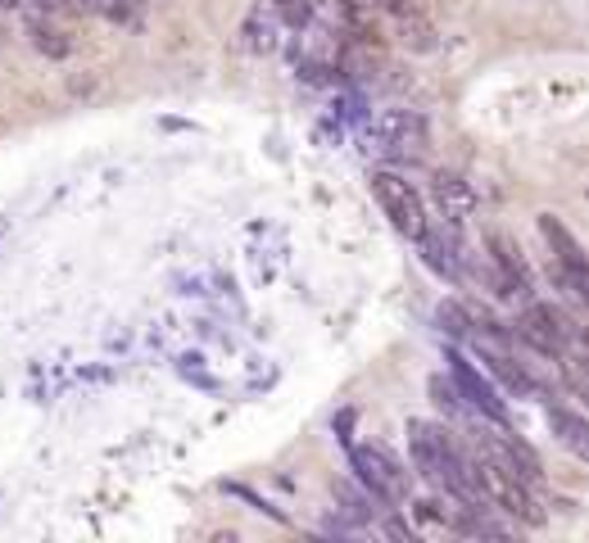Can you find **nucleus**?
Masks as SVG:
<instances>
[{
  "label": "nucleus",
  "mask_w": 589,
  "mask_h": 543,
  "mask_svg": "<svg viewBox=\"0 0 589 543\" xmlns=\"http://www.w3.org/2000/svg\"><path fill=\"white\" fill-rule=\"evenodd\" d=\"M350 471H354V481L363 485V494L372 503H385V507L409 503L413 481H409L404 462L390 448H381V444H350Z\"/></svg>",
  "instance_id": "f257e3e1"
},
{
  "label": "nucleus",
  "mask_w": 589,
  "mask_h": 543,
  "mask_svg": "<svg viewBox=\"0 0 589 543\" xmlns=\"http://www.w3.org/2000/svg\"><path fill=\"white\" fill-rule=\"evenodd\" d=\"M477 485H481V498L499 512H508L512 521L521 525H544V512H540V498H536V485L531 481H521V475H512L508 466L490 462V457H477Z\"/></svg>",
  "instance_id": "f03ea898"
},
{
  "label": "nucleus",
  "mask_w": 589,
  "mask_h": 543,
  "mask_svg": "<svg viewBox=\"0 0 589 543\" xmlns=\"http://www.w3.org/2000/svg\"><path fill=\"white\" fill-rule=\"evenodd\" d=\"M372 195H376V204H381V214L390 218V227H395L404 240L418 245V240L426 236V227H431L426 199H422V190H418L409 177L381 168V172H372Z\"/></svg>",
  "instance_id": "7ed1b4c3"
},
{
  "label": "nucleus",
  "mask_w": 589,
  "mask_h": 543,
  "mask_svg": "<svg viewBox=\"0 0 589 543\" xmlns=\"http://www.w3.org/2000/svg\"><path fill=\"white\" fill-rule=\"evenodd\" d=\"M540 236H544V245H549V277L576 299V304H585V286H589V258H585V245L567 231V223L562 218H553V214H540Z\"/></svg>",
  "instance_id": "20e7f679"
},
{
  "label": "nucleus",
  "mask_w": 589,
  "mask_h": 543,
  "mask_svg": "<svg viewBox=\"0 0 589 543\" xmlns=\"http://www.w3.org/2000/svg\"><path fill=\"white\" fill-rule=\"evenodd\" d=\"M531 349L549 354V358H567L571 339H576V326L571 317L558 308V304H540V299H527V308L517 313V326H512Z\"/></svg>",
  "instance_id": "39448f33"
},
{
  "label": "nucleus",
  "mask_w": 589,
  "mask_h": 543,
  "mask_svg": "<svg viewBox=\"0 0 589 543\" xmlns=\"http://www.w3.org/2000/svg\"><path fill=\"white\" fill-rule=\"evenodd\" d=\"M444 363H449V381H453V389L463 394V403L472 407V413L481 417V422H490V426H499V431H512V417H508V403L499 398V389H494V381L490 376H481L463 354L458 349H444Z\"/></svg>",
  "instance_id": "423d86ee"
},
{
  "label": "nucleus",
  "mask_w": 589,
  "mask_h": 543,
  "mask_svg": "<svg viewBox=\"0 0 589 543\" xmlns=\"http://www.w3.org/2000/svg\"><path fill=\"white\" fill-rule=\"evenodd\" d=\"M422 136H426V127L413 109H381L363 122L359 141H363L367 155H404V150L422 146Z\"/></svg>",
  "instance_id": "0eeeda50"
},
{
  "label": "nucleus",
  "mask_w": 589,
  "mask_h": 543,
  "mask_svg": "<svg viewBox=\"0 0 589 543\" xmlns=\"http://www.w3.org/2000/svg\"><path fill=\"white\" fill-rule=\"evenodd\" d=\"M490 282L499 286L503 299H521L527 304L536 295V277H531V267L527 258H521V249L508 240V236H490Z\"/></svg>",
  "instance_id": "6e6552de"
},
{
  "label": "nucleus",
  "mask_w": 589,
  "mask_h": 543,
  "mask_svg": "<svg viewBox=\"0 0 589 543\" xmlns=\"http://www.w3.org/2000/svg\"><path fill=\"white\" fill-rule=\"evenodd\" d=\"M431 199H435V209H440V218L449 227H463L477 214V204H481L477 186L463 172H435L431 177Z\"/></svg>",
  "instance_id": "1a4fd4ad"
},
{
  "label": "nucleus",
  "mask_w": 589,
  "mask_h": 543,
  "mask_svg": "<svg viewBox=\"0 0 589 543\" xmlns=\"http://www.w3.org/2000/svg\"><path fill=\"white\" fill-rule=\"evenodd\" d=\"M544 417H549V431H553V440H558L562 448H571L576 457L589 453V426L580 422V413H571V407H562V403H549Z\"/></svg>",
  "instance_id": "9d476101"
},
{
  "label": "nucleus",
  "mask_w": 589,
  "mask_h": 543,
  "mask_svg": "<svg viewBox=\"0 0 589 543\" xmlns=\"http://www.w3.org/2000/svg\"><path fill=\"white\" fill-rule=\"evenodd\" d=\"M223 494H232V498H240V503H245L249 512H264V516H273L277 525H286V512H282V507H273V503H268L264 494H254L249 485H223Z\"/></svg>",
  "instance_id": "9b49d317"
},
{
  "label": "nucleus",
  "mask_w": 589,
  "mask_h": 543,
  "mask_svg": "<svg viewBox=\"0 0 589 543\" xmlns=\"http://www.w3.org/2000/svg\"><path fill=\"white\" fill-rule=\"evenodd\" d=\"M273 10H277V19L286 23V28H308V19H313V0H273Z\"/></svg>",
  "instance_id": "f8f14e48"
},
{
  "label": "nucleus",
  "mask_w": 589,
  "mask_h": 543,
  "mask_svg": "<svg viewBox=\"0 0 589 543\" xmlns=\"http://www.w3.org/2000/svg\"><path fill=\"white\" fill-rule=\"evenodd\" d=\"M245 32H249V50H277V37H273V23L264 19V10H254L249 14V23H245Z\"/></svg>",
  "instance_id": "ddd939ff"
},
{
  "label": "nucleus",
  "mask_w": 589,
  "mask_h": 543,
  "mask_svg": "<svg viewBox=\"0 0 589 543\" xmlns=\"http://www.w3.org/2000/svg\"><path fill=\"white\" fill-rule=\"evenodd\" d=\"M440 326L449 335H472V313L463 304H440Z\"/></svg>",
  "instance_id": "4468645a"
},
{
  "label": "nucleus",
  "mask_w": 589,
  "mask_h": 543,
  "mask_svg": "<svg viewBox=\"0 0 589 543\" xmlns=\"http://www.w3.org/2000/svg\"><path fill=\"white\" fill-rule=\"evenodd\" d=\"M59 6H69V10H78V14H96L100 0H59Z\"/></svg>",
  "instance_id": "2eb2a0df"
},
{
  "label": "nucleus",
  "mask_w": 589,
  "mask_h": 543,
  "mask_svg": "<svg viewBox=\"0 0 589 543\" xmlns=\"http://www.w3.org/2000/svg\"><path fill=\"white\" fill-rule=\"evenodd\" d=\"M105 14H109V19H114V23H127V19H132V14H127V10H122V6H105Z\"/></svg>",
  "instance_id": "dca6fc26"
},
{
  "label": "nucleus",
  "mask_w": 589,
  "mask_h": 543,
  "mask_svg": "<svg viewBox=\"0 0 589 543\" xmlns=\"http://www.w3.org/2000/svg\"><path fill=\"white\" fill-rule=\"evenodd\" d=\"M28 0H0V10H23Z\"/></svg>",
  "instance_id": "f3484780"
},
{
  "label": "nucleus",
  "mask_w": 589,
  "mask_h": 543,
  "mask_svg": "<svg viewBox=\"0 0 589 543\" xmlns=\"http://www.w3.org/2000/svg\"><path fill=\"white\" fill-rule=\"evenodd\" d=\"M37 6H41V10H55V6H59V0H37Z\"/></svg>",
  "instance_id": "a211bd4d"
}]
</instances>
